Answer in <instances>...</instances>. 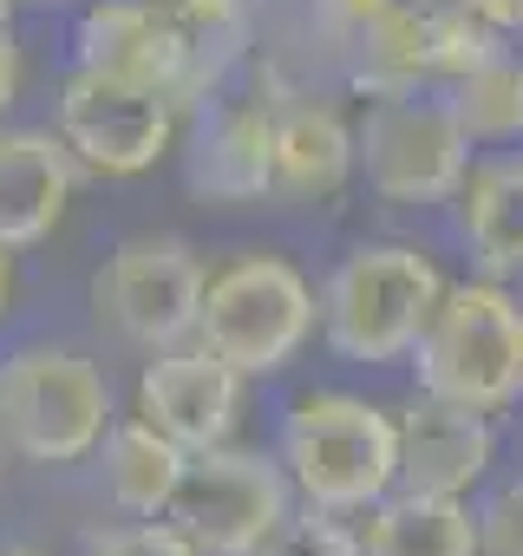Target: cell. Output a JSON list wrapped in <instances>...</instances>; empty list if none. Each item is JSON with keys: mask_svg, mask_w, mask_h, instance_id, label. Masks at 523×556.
Listing matches in <instances>:
<instances>
[{"mask_svg": "<svg viewBox=\"0 0 523 556\" xmlns=\"http://www.w3.org/2000/svg\"><path fill=\"white\" fill-rule=\"evenodd\" d=\"M144 8L177 34V47L190 53L203 92L222 86V73L248 53L255 34V0H144Z\"/></svg>", "mask_w": 523, "mask_h": 556, "instance_id": "obj_21", "label": "cell"}, {"mask_svg": "<svg viewBox=\"0 0 523 556\" xmlns=\"http://www.w3.org/2000/svg\"><path fill=\"white\" fill-rule=\"evenodd\" d=\"M262 86H269V105H276V131H269V197L289 203V210L334 203L360 177L354 125L321 92L289 86L276 66H262Z\"/></svg>", "mask_w": 523, "mask_h": 556, "instance_id": "obj_11", "label": "cell"}, {"mask_svg": "<svg viewBox=\"0 0 523 556\" xmlns=\"http://www.w3.org/2000/svg\"><path fill=\"white\" fill-rule=\"evenodd\" d=\"M196 131H190V184L209 203H269V131L276 105L269 86L248 92H203L196 99Z\"/></svg>", "mask_w": 523, "mask_h": 556, "instance_id": "obj_13", "label": "cell"}, {"mask_svg": "<svg viewBox=\"0 0 523 556\" xmlns=\"http://www.w3.org/2000/svg\"><path fill=\"white\" fill-rule=\"evenodd\" d=\"M86 556H203V549L170 517H125V523L99 530Z\"/></svg>", "mask_w": 523, "mask_h": 556, "instance_id": "obj_23", "label": "cell"}, {"mask_svg": "<svg viewBox=\"0 0 523 556\" xmlns=\"http://www.w3.org/2000/svg\"><path fill=\"white\" fill-rule=\"evenodd\" d=\"M360 556H477V510L471 497H425L393 484L367 510Z\"/></svg>", "mask_w": 523, "mask_h": 556, "instance_id": "obj_18", "label": "cell"}, {"mask_svg": "<svg viewBox=\"0 0 523 556\" xmlns=\"http://www.w3.org/2000/svg\"><path fill=\"white\" fill-rule=\"evenodd\" d=\"M105 367L73 348H21L0 361V452L21 465H79L112 426Z\"/></svg>", "mask_w": 523, "mask_h": 556, "instance_id": "obj_5", "label": "cell"}, {"mask_svg": "<svg viewBox=\"0 0 523 556\" xmlns=\"http://www.w3.org/2000/svg\"><path fill=\"white\" fill-rule=\"evenodd\" d=\"M458 8H471L490 34H523V0H458Z\"/></svg>", "mask_w": 523, "mask_h": 556, "instance_id": "obj_26", "label": "cell"}, {"mask_svg": "<svg viewBox=\"0 0 523 556\" xmlns=\"http://www.w3.org/2000/svg\"><path fill=\"white\" fill-rule=\"evenodd\" d=\"M419 393H438L471 413H503L523 400V295L510 282L471 275L445 282L419 348L406 354Z\"/></svg>", "mask_w": 523, "mask_h": 556, "instance_id": "obj_3", "label": "cell"}, {"mask_svg": "<svg viewBox=\"0 0 523 556\" xmlns=\"http://www.w3.org/2000/svg\"><path fill=\"white\" fill-rule=\"evenodd\" d=\"M203 282L209 268L183 236H131L99 262L92 308H99V328H112L125 348L157 354L196 334Z\"/></svg>", "mask_w": 523, "mask_h": 556, "instance_id": "obj_9", "label": "cell"}, {"mask_svg": "<svg viewBox=\"0 0 523 556\" xmlns=\"http://www.w3.org/2000/svg\"><path fill=\"white\" fill-rule=\"evenodd\" d=\"M14 21V0H0V27H8Z\"/></svg>", "mask_w": 523, "mask_h": 556, "instance_id": "obj_29", "label": "cell"}, {"mask_svg": "<svg viewBox=\"0 0 523 556\" xmlns=\"http://www.w3.org/2000/svg\"><path fill=\"white\" fill-rule=\"evenodd\" d=\"M183 465H190V452H183L170 432H157L151 419H138V413L112 419L105 439H99L105 497H112L125 517H164V504H170Z\"/></svg>", "mask_w": 523, "mask_h": 556, "instance_id": "obj_19", "label": "cell"}, {"mask_svg": "<svg viewBox=\"0 0 523 556\" xmlns=\"http://www.w3.org/2000/svg\"><path fill=\"white\" fill-rule=\"evenodd\" d=\"M276 458L295 484L302 504L367 517L393 484H399V419L360 393H302L282 413Z\"/></svg>", "mask_w": 523, "mask_h": 556, "instance_id": "obj_1", "label": "cell"}, {"mask_svg": "<svg viewBox=\"0 0 523 556\" xmlns=\"http://www.w3.org/2000/svg\"><path fill=\"white\" fill-rule=\"evenodd\" d=\"M477 556H523V471L477 504Z\"/></svg>", "mask_w": 523, "mask_h": 556, "instance_id": "obj_24", "label": "cell"}, {"mask_svg": "<svg viewBox=\"0 0 523 556\" xmlns=\"http://www.w3.org/2000/svg\"><path fill=\"white\" fill-rule=\"evenodd\" d=\"M242 374L229 361H216L196 341L157 348L138 374V419H151L157 432H170L183 452H209L235 439L242 419Z\"/></svg>", "mask_w": 523, "mask_h": 556, "instance_id": "obj_12", "label": "cell"}, {"mask_svg": "<svg viewBox=\"0 0 523 556\" xmlns=\"http://www.w3.org/2000/svg\"><path fill=\"white\" fill-rule=\"evenodd\" d=\"M321 328V295L289 255H235L203 282L196 348L229 361L242 380H269L302 361Z\"/></svg>", "mask_w": 523, "mask_h": 556, "instance_id": "obj_4", "label": "cell"}, {"mask_svg": "<svg viewBox=\"0 0 523 556\" xmlns=\"http://www.w3.org/2000/svg\"><path fill=\"white\" fill-rule=\"evenodd\" d=\"M321 8H328V21L354 40V34H367V27H380V21H393V14L425 8V0H321Z\"/></svg>", "mask_w": 523, "mask_h": 556, "instance_id": "obj_25", "label": "cell"}, {"mask_svg": "<svg viewBox=\"0 0 523 556\" xmlns=\"http://www.w3.org/2000/svg\"><path fill=\"white\" fill-rule=\"evenodd\" d=\"M34 8H60V0H34Z\"/></svg>", "mask_w": 523, "mask_h": 556, "instance_id": "obj_30", "label": "cell"}, {"mask_svg": "<svg viewBox=\"0 0 523 556\" xmlns=\"http://www.w3.org/2000/svg\"><path fill=\"white\" fill-rule=\"evenodd\" d=\"M445 295V268L419 242H354L321 282V341L354 367H399Z\"/></svg>", "mask_w": 523, "mask_h": 556, "instance_id": "obj_2", "label": "cell"}, {"mask_svg": "<svg viewBox=\"0 0 523 556\" xmlns=\"http://www.w3.org/2000/svg\"><path fill=\"white\" fill-rule=\"evenodd\" d=\"M8 302H14V249L0 242V321H8Z\"/></svg>", "mask_w": 523, "mask_h": 556, "instance_id": "obj_28", "label": "cell"}, {"mask_svg": "<svg viewBox=\"0 0 523 556\" xmlns=\"http://www.w3.org/2000/svg\"><path fill=\"white\" fill-rule=\"evenodd\" d=\"M471 151L477 144L464 138L445 92H380L354 125V157L367 190L399 210L451 203L471 170Z\"/></svg>", "mask_w": 523, "mask_h": 556, "instance_id": "obj_6", "label": "cell"}, {"mask_svg": "<svg viewBox=\"0 0 523 556\" xmlns=\"http://www.w3.org/2000/svg\"><path fill=\"white\" fill-rule=\"evenodd\" d=\"M79 164L60 144V131H0V242L34 249L60 229L73 203Z\"/></svg>", "mask_w": 523, "mask_h": 556, "instance_id": "obj_16", "label": "cell"}, {"mask_svg": "<svg viewBox=\"0 0 523 556\" xmlns=\"http://www.w3.org/2000/svg\"><path fill=\"white\" fill-rule=\"evenodd\" d=\"M79 66L118 73V79H144L164 86L170 99H183V112L203 99V79L190 66V53L177 47V34L144 8V0H92L79 21Z\"/></svg>", "mask_w": 523, "mask_h": 556, "instance_id": "obj_15", "label": "cell"}, {"mask_svg": "<svg viewBox=\"0 0 523 556\" xmlns=\"http://www.w3.org/2000/svg\"><path fill=\"white\" fill-rule=\"evenodd\" d=\"M399 419V491L425 497H471L497 465V426L490 413L451 406L438 393H419L393 413Z\"/></svg>", "mask_w": 523, "mask_h": 556, "instance_id": "obj_14", "label": "cell"}, {"mask_svg": "<svg viewBox=\"0 0 523 556\" xmlns=\"http://www.w3.org/2000/svg\"><path fill=\"white\" fill-rule=\"evenodd\" d=\"M445 99L471 144H523V53L516 47L497 40L484 60H471L445 86Z\"/></svg>", "mask_w": 523, "mask_h": 556, "instance_id": "obj_20", "label": "cell"}, {"mask_svg": "<svg viewBox=\"0 0 523 556\" xmlns=\"http://www.w3.org/2000/svg\"><path fill=\"white\" fill-rule=\"evenodd\" d=\"M458 242L477 275L490 282H516L523 275V151L484 157L458 184Z\"/></svg>", "mask_w": 523, "mask_h": 556, "instance_id": "obj_17", "label": "cell"}, {"mask_svg": "<svg viewBox=\"0 0 523 556\" xmlns=\"http://www.w3.org/2000/svg\"><path fill=\"white\" fill-rule=\"evenodd\" d=\"M21 92V47H14V27H0V112L14 105Z\"/></svg>", "mask_w": 523, "mask_h": 556, "instance_id": "obj_27", "label": "cell"}, {"mask_svg": "<svg viewBox=\"0 0 523 556\" xmlns=\"http://www.w3.org/2000/svg\"><path fill=\"white\" fill-rule=\"evenodd\" d=\"M255 556H360V530L341 517V510H321V504H295L269 543H262Z\"/></svg>", "mask_w": 523, "mask_h": 556, "instance_id": "obj_22", "label": "cell"}, {"mask_svg": "<svg viewBox=\"0 0 523 556\" xmlns=\"http://www.w3.org/2000/svg\"><path fill=\"white\" fill-rule=\"evenodd\" d=\"M503 34H490L458 0H425L412 14H393V21L354 34L347 53H354V86L367 99H380V92H445Z\"/></svg>", "mask_w": 523, "mask_h": 556, "instance_id": "obj_10", "label": "cell"}, {"mask_svg": "<svg viewBox=\"0 0 523 556\" xmlns=\"http://www.w3.org/2000/svg\"><path fill=\"white\" fill-rule=\"evenodd\" d=\"M183 131V99L144 79L79 66L60 79V144L99 177H144Z\"/></svg>", "mask_w": 523, "mask_h": 556, "instance_id": "obj_8", "label": "cell"}, {"mask_svg": "<svg viewBox=\"0 0 523 556\" xmlns=\"http://www.w3.org/2000/svg\"><path fill=\"white\" fill-rule=\"evenodd\" d=\"M295 484L276 452H248V445H209L190 452L164 517L203 549V556H255L269 543V530L295 510Z\"/></svg>", "mask_w": 523, "mask_h": 556, "instance_id": "obj_7", "label": "cell"}]
</instances>
